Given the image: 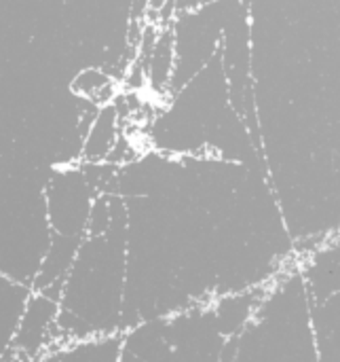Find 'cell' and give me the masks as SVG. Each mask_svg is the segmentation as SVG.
<instances>
[{
  "instance_id": "cell-6",
  "label": "cell",
  "mask_w": 340,
  "mask_h": 362,
  "mask_svg": "<svg viewBox=\"0 0 340 362\" xmlns=\"http://www.w3.org/2000/svg\"><path fill=\"white\" fill-rule=\"evenodd\" d=\"M57 362H123V333L63 344Z\"/></svg>"
},
{
  "instance_id": "cell-2",
  "label": "cell",
  "mask_w": 340,
  "mask_h": 362,
  "mask_svg": "<svg viewBox=\"0 0 340 362\" xmlns=\"http://www.w3.org/2000/svg\"><path fill=\"white\" fill-rule=\"evenodd\" d=\"M235 362H322L313 301L298 263L267 286L239 335Z\"/></svg>"
},
{
  "instance_id": "cell-1",
  "label": "cell",
  "mask_w": 340,
  "mask_h": 362,
  "mask_svg": "<svg viewBox=\"0 0 340 362\" xmlns=\"http://www.w3.org/2000/svg\"><path fill=\"white\" fill-rule=\"evenodd\" d=\"M127 221V204L123 199L112 227L102 235H87L83 240L59 295L61 346L123 333Z\"/></svg>"
},
{
  "instance_id": "cell-8",
  "label": "cell",
  "mask_w": 340,
  "mask_h": 362,
  "mask_svg": "<svg viewBox=\"0 0 340 362\" xmlns=\"http://www.w3.org/2000/svg\"><path fill=\"white\" fill-rule=\"evenodd\" d=\"M72 89L78 95H83V98H87V100H91L95 104H106V102L112 100L116 83L112 81V76L91 68V70H83L76 76V81L72 83Z\"/></svg>"
},
{
  "instance_id": "cell-9",
  "label": "cell",
  "mask_w": 340,
  "mask_h": 362,
  "mask_svg": "<svg viewBox=\"0 0 340 362\" xmlns=\"http://www.w3.org/2000/svg\"><path fill=\"white\" fill-rule=\"evenodd\" d=\"M123 362H144V361H140L138 356H133V354H129L125 348H123Z\"/></svg>"
},
{
  "instance_id": "cell-7",
  "label": "cell",
  "mask_w": 340,
  "mask_h": 362,
  "mask_svg": "<svg viewBox=\"0 0 340 362\" xmlns=\"http://www.w3.org/2000/svg\"><path fill=\"white\" fill-rule=\"evenodd\" d=\"M32 293L34 291L30 284L2 276V333H4L2 344L4 348L13 341Z\"/></svg>"
},
{
  "instance_id": "cell-5",
  "label": "cell",
  "mask_w": 340,
  "mask_h": 362,
  "mask_svg": "<svg viewBox=\"0 0 340 362\" xmlns=\"http://www.w3.org/2000/svg\"><path fill=\"white\" fill-rule=\"evenodd\" d=\"M313 327L322 362H340V291L313 303Z\"/></svg>"
},
{
  "instance_id": "cell-3",
  "label": "cell",
  "mask_w": 340,
  "mask_h": 362,
  "mask_svg": "<svg viewBox=\"0 0 340 362\" xmlns=\"http://www.w3.org/2000/svg\"><path fill=\"white\" fill-rule=\"evenodd\" d=\"M99 191L80 170L57 172L47 187V225L49 235L83 242L89 229V216Z\"/></svg>"
},
{
  "instance_id": "cell-4",
  "label": "cell",
  "mask_w": 340,
  "mask_h": 362,
  "mask_svg": "<svg viewBox=\"0 0 340 362\" xmlns=\"http://www.w3.org/2000/svg\"><path fill=\"white\" fill-rule=\"evenodd\" d=\"M313 303H322L340 291V235L326 242L300 263Z\"/></svg>"
}]
</instances>
